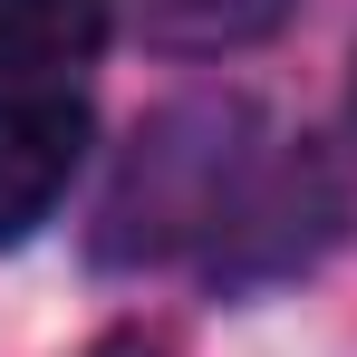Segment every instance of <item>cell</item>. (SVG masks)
<instances>
[{
    "mask_svg": "<svg viewBox=\"0 0 357 357\" xmlns=\"http://www.w3.org/2000/svg\"><path fill=\"white\" fill-rule=\"evenodd\" d=\"M77 155H87V107L77 97H59V87H10L0 97V241L49 222Z\"/></svg>",
    "mask_w": 357,
    "mask_h": 357,
    "instance_id": "1",
    "label": "cell"
},
{
    "mask_svg": "<svg viewBox=\"0 0 357 357\" xmlns=\"http://www.w3.org/2000/svg\"><path fill=\"white\" fill-rule=\"evenodd\" d=\"M107 49V0H0V77H59Z\"/></svg>",
    "mask_w": 357,
    "mask_h": 357,
    "instance_id": "2",
    "label": "cell"
},
{
    "mask_svg": "<svg viewBox=\"0 0 357 357\" xmlns=\"http://www.w3.org/2000/svg\"><path fill=\"white\" fill-rule=\"evenodd\" d=\"M290 20V0H135V29L174 59H222V49H251Z\"/></svg>",
    "mask_w": 357,
    "mask_h": 357,
    "instance_id": "3",
    "label": "cell"
}]
</instances>
